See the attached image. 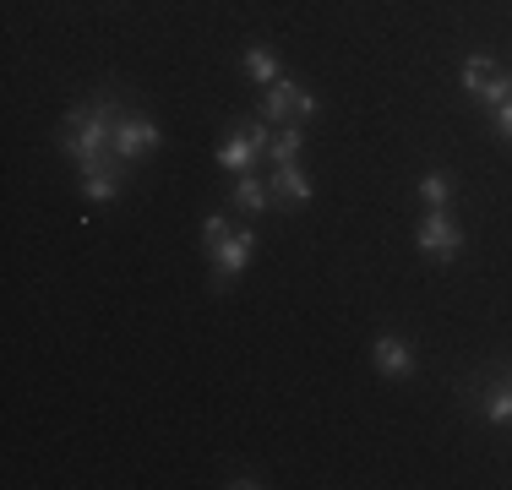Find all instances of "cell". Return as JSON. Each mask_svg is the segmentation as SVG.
<instances>
[{"label": "cell", "instance_id": "cell-1", "mask_svg": "<svg viewBox=\"0 0 512 490\" xmlns=\"http://www.w3.org/2000/svg\"><path fill=\"white\" fill-rule=\"evenodd\" d=\"M115 120H120V104H115V98L77 104L66 120H60V147L77 158V169L99 164V158H115Z\"/></svg>", "mask_w": 512, "mask_h": 490}, {"label": "cell", "instance_id": "cell-2", "mask_svg": "<svg viewBox=\"0 0 512 490\" xmlns=\"http://www.w3.org/2000/svg\"><path fill=\"white\" fill-rule=\"evenodd\" d=\"M273 131H278V126H267V120H235L229 142L218 147V164H224L229 175H246V169H256V158H267Z\"/></svg>", "mask_w": 512, "mask_h": 490}, {"label": "cell", "instance_id": "cell-3", "mask_svg": "<svg viewBox=\"0 0 512 490\" xmlns=\"http://www.w3.org/2000/svg\"><path fill=\"white\" fill-rule=\"evenodd\" d=\"M311 115H316V98L300 88V82L278 77L273 88H262V120L267 126H306Z\"/></svg>", "mask_w": 512, "mask_h": 490}, {"label": "cell", "instance_id": "cell-4", "mask_svg": "<svg viewBox=\"0 0 512 490\" xmlns=\"http://www.w3.org/2000/svg\"><path fill=\"white\" fill-rule=\"evenodd\" d=\"M414 245H420L431 262H453V256L463 251V229L453 224V213L447 207H425V218H420V229H414Z\"/></svg>", "mask_w": 512, "mask_h": 490}, {"label": "cell", "instance_id": "cell-5", "mask_svg": "<svg viewBox=\"0 0 512 490\" xmlns=\"http://www.w3.org/2000/svg\"><path fill=\"white\" fill-rule=\"evenodd\" d=\"M256 256V229H229L224 240L207 251V267H213V289H224L235 273H246Z\"/></svg>", "mask_w": 512, "mask_h": 490}, {"label": "cell", "instance_id": "cell-6", "mask_svg": "<svg viewBox=\"0 0 512 490\" xmlns=\"http://www.w3.org/2000/svg\"><path fill=\"white\" fill-rule=\"evenodd\" d=\"M158 142H164V131H158L148 115H131V109H120V120H115V158H120V164L153 153Z\"/></svg>", "mask_w": 512, "mask_h": 490}, {"label": "cell", "instance_id": "cell-7", "mask_svg": "<svg viewBox=\"0 0 512 490\" xmlns=\"http://www.w3.org/2000/svg\"><path fill=\"white\" fill-rule=\"evenodd\" d=\"M77 186H82V196H88V202H115L120 186H126V164H120V158H99V164L82 169Z\"/></svg>", "mask_w": 512, "mask_h": 490}, {"label": "cell", "instance_id": "cell-8", "mask_svg": "<svg viewBox=\"0 0 512 490\" xmlns=\"http://www.w3.org/2000/svg\"><path fill=\"white\" fill-rule=\"evenodd\" d=\"M267 191H273V202H284V207H306L311 202V180H306V169H300V158L295 164H273Z\"/></svg>", "mask_w": 512, "mask_h": 490}, {"label": "cell", "instance_id": "cell-9", "mask_svg": "<svg viewBox=\"0 0 512 490\" xmlns=\"http://www.w3.org/2000/svg\"><path fill=\"white\" fill-rule=\"evenodd\" d=\"M371 365L382 376H409L414 371V349H409V338H398V333H382L371 343Z\"/></svg>", "mask_w": 512, "mask_h": 490}, {"label": "cell", "instance_id": "cell-10", "mask_svg": "<svg viewBox=\"0 0 512 490\" xmlns=\"http://www.w3.org/2000/svg\"><path fill=\"white\" fill-rule=\"evenodd\" d=\"M229 202H235V213H246V218H262L267 213V202H273V191H267V175H240L235 180V196H229Z\"/></svg>", "mask_w": 512, "mask_h": 490}, {"label": "cell", "instance_id": "cell-11", "mask_svg": "<svg viewBox=\"0 0 512 490\" xmlns=\"http://www.w3.org/2000/svg\"><path fill=\"white\" fill-rule=\"evenodd\" d=\"M496 77H502V71H496V60H485V55H469V60H463V71H458V82H463V93H469V98H485V88H491Z\"/></svg>", "mask_w": 512, "mask_h": 490}, {"label": "cell", "instance_id": "cell-12", "mask_svg": "<svg viewBox=\"0 0 512 490\" xmlns=\"http://www.w3.org/2000/svg\"><path fill=\"white\" fill-rule=\"evenodd\" d=\"M300 142H306V126H278V131H273V147H267V158H273V164H295V158H300Z\"/></svg>", "mask_w": 512, "mask_h": 490}, {"label": "cell", "instance_id": "cell-13", "mask_svg": "<svg viewBox=\"0 0 512 490\" xmlns=\"http://www.w3.org/2000/svg\"><path fill=\"white\" fill-rule=\"evenodd\" d=\"M240 66H246V77L256 82V88H273V82H278V60L273 55H267V49H246V60H240Z\"/></svg>", "mask_w": 512, "mask_h": 490}, {"label": "cell", "instance_id": "cell-14", "mask_svg": "<svg viewBox=\"0 0 512 490\" xmlns=\"http://www.w3.org/2000/svg\"><path fill=\"white\" fill-rule=\"evenodd\" d=\"M420 202H425V207H447V202H453V180H447L442 169L420 175Z\"/></svg>", "mask_w": 512, "mask_h": 490}, {"label": "cell", "instance_id": "cell-15", "mask_svg": "<svg viewBox=\"0 0 512 490\" xmlns=\"http://www.w3.org/2000/svg\"><path fill=\"white\" fill-rule=\"evenodd\" d=\"M485 420L491 425H512V382H496L485 398Z\"/></svg>", "mask_w": 512, "mask_h": 490}, {"label": "cell", "instance_id": "cell-16", "mask_svg": "<svg viewBox=\"0 0 512 490\" xmlns=\"http://www.w3.org/2000/svg\"><path fill=\"white\" fill-rule=\"evenodd\" d=\"M224 235H229V218H224V213H207V218H202V251H213Z\"/></svg>", "mask_w": 512, "mask_h": 490}, {"label": "cell", "instance_id": "cell-17", "mask_svg": "<svg viewBox=\"0 0 512 490\" xmlns=\"http://www.w3.org/2000/svg\"><path fill=\"white\" fill-rule=\"evenodd\" d=\"M507 98H512V77H496V82H491V88H485V98H480V104H491V109H502V104H507Z\"/></svg>", "mask_w": 512, "mask_h": 490}, {"label": "cell", "instance_id": "cell-18", "mask_svg": "<svg viewBox=\"0 0 512 490\" xmlns=\"http://www.w3.org/2000/svg\"><path fill=\"white\" fill-rule=\"evenodd\" d=\"M496 137H502V142H512V98H507L502 109H496Z\"/></svg>", "mask_w": 512, "mask_h": 490}]
</instances>
